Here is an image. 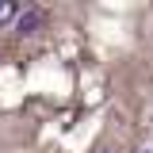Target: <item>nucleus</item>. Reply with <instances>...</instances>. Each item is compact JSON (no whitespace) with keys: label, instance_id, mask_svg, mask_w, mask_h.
I'll return each mask as SVG.
<instances>
[{"label":"nucleus","instance_id":"1","mask_svg":"<svg viewBox=\"0 0 153 153\" xmlns=\"http://www.w3.org/2000/svg\"><path fill=\"white\" fill-rule=\"evenodd\" d=\"M42 19H46V12H42V8H27V12L16 19V31H19V35H35L38 27H42Z\"/></svg>","mask_w":153,"mask_h":153},{"label":"nucleus","instance_id":"2","mask_svg":"<svg viewBox=\"0 0 153 153\" xmlns=\"http://www.w3.org/2000/svg\"><path fill=\"white\" fill-rule=\"evenodd\" d=\"M12 16H16V4H0V23H8Z\"/></svg>","mask_w":153,"mask_h":153}]
</instances>
